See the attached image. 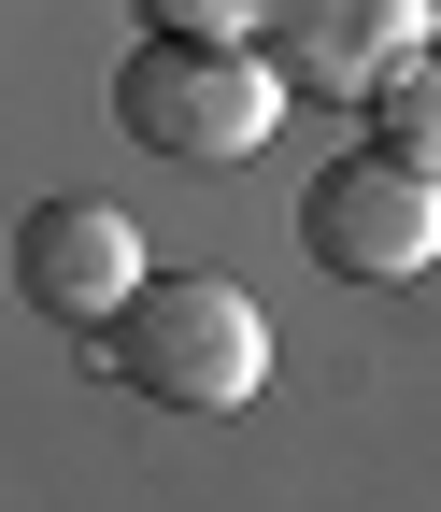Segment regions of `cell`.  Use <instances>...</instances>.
Wrapping results in <instances>:
<instances>
[{
  "label": "cell",
  "mask_w": 441,
  "mask_h": 512,
  "mask_svg": "<svg viewBox=\"0 0 441 512\" xmlns=\"http://www.w3.org/2000/svg\"><path fill=\"white\" fill-rule=\"evenodd\" d=\"M100 356H114V384H129L143 413H242L271 384V328H257V299L242 285H214V271H143V299L100 328Z\"/></svg>",
  "instance_id": "1"
},
{
  "label": "cell",
  "mask_w": 441,
  "mask_h": 512,
  "mask_svg": "<svg viewBox=\"0 0 441 512\" xmlns=\"http://www.w3.org/2000/svg\"><path fill=\"white\" fill-rule=\"evenodd\" d=\"M299 86L271 72V43H200V29H143V57L114 72V128L143 157H185V171H228L271 143V114Z\"/></svg>",
  "instance_id": "2"
},
{
  "label": "cell",
  "mask_w": 441,
  "mask_h": 512,
  "mask_svg": "<svg viewBox=\"0 0 441 512\" xmlns=\"http://www.w3.org/2000/svg\"><path fill=\"white\" fill-rule=\"evenodd\" d=\"M299 256L328 285H413L441 256V171L399 157V143H356L299 185Z\"/></svg>",
  "instance_id": "3"
},
{
  "label": "cell",
  "mask_w": 441,
  "mask_h": 512,
  "mask_svg": "<svg viewBox=\"0 0 441 512\" xmlns=\"http://www.w3.org/2000/svg\"><path fill=\"white\" fill-rule=\"evenodd\" d=\"M257 43H271V72L313 86V100H385L413 57L441 43V15H427V0H271Z\"/></svg>",
  "instance_id": "4"
},
{
  "label": "cell",
  "mask_w": 441,
  "mask_h": 512,
  "mask_svg": "<svg viewBox=\"0 0 441 512\" xmlns=\"http://www.w3.org/2000/svg\"><path fill=\"white\" fill-rule=\"evenodd\" d=\"M15 299L57 313V328H114V313L143 299V242L114 200H29L15 228Z\"/></svg>",
  "instance_id": "5"
},
{
  "label": "cell",
  "mask_w": 441,
  "mask_h": 512,
  "mask_svg": "<svg viewBox=\"0 0 441 512\" xmlns=\"http://www.w3.org/2000/svg\"><path fill=\"white\" fill-rule=\"evenodd\" d=\"M385 143H399V157H427V171H441V43H427V57H413V72H399V86H385Z\"/></svg>",
  "instance_id": "6"
},
{
  "label": "cell",
  "mask_w": 441,
  "mask_h": 512,
  "mask_svg": "<svg viewBox=\"0 0 441 512\" xmlns=\"http://www.w3.org/2000/svg\"><path fill=\"white\" fill-rule=\"evenodd\" d=\"M143 15H157V29H200V43H242L271 0H143Z\"/></svg>",
  "instance_id": "7"
}]
</instances>
